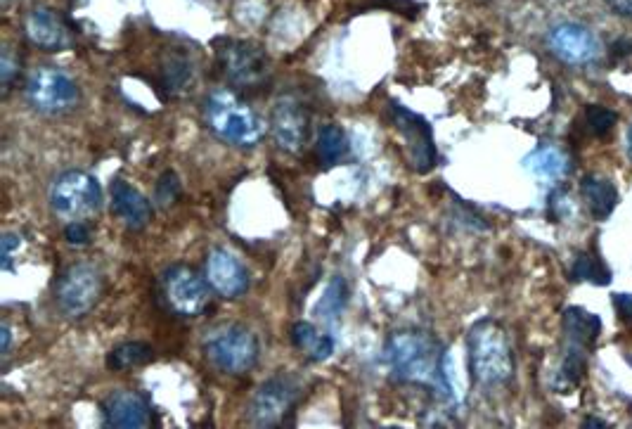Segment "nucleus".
Masks as SVG:
<instances>
[{"instance_id":"obj_1","label":"nucleus","mask_w":632,"mask_h":429,"mask_svg":"<svg viewBox=\"0 0 632 429\" xmlns=\"http://www.w3.org/2000/svg\"><path fill=\"white\" fill-rule=\"evenodd\" d=\"M386 361L398 382L429 384V387L450 392L448 382V358L441 344L427 332L401 330L391 335L386 344Z\"/></svg>"},{"instance_id":"obj_2","label":"nucleus","mask_w":632,"mask_h":429,"mask_svg":"<svg viewBox=\"0 0 632 429\" xmlns=\"http://www.w3.org/2000/svg\"><path fill=\"white\" fill-rule=\"evenodd\" d=\"M204 121L216 138L235 147H254L266 136V121L228 88L209 93L204 100Z\"/></svg>"},{"instance_id":"obj_3","label":"nucleus","mask_w":632,"mask_h":429,"mask_svg":"<svg viewBox=\"0 0 632 429\" xmlns=\"http://www.w3.org/2000/svg\"><path fill=\"white\" fill-rule=\"evenodd\" d=\"M469 366L483 387H500L512 380L514 356L505 328L495 320H479L469 332Z\"/></svg>"},{"instance_id":"obj_4","label":"nucleus","mask_w":632,"mask_h":429,"mask_svg":"<svg viewBox=\"0 0 632 429\" xmlns=\"http://www.w3.org/2000/svg\"><path fill=\"white\" fill-rule=\"evenodd\" d=\"M204 356L221 373L244 375L259 363V339L244 325L225 323L206 332L202 342Z\"/></svg>"},{"instance_id":"obj_5","label":"nucleus","mask_w":632,"mask_h":429,"mask_svg":"<svg viewBox=\"0 0 632 429\" xmlns=\"http://www.w3.org/2000/svg\"><path fill=\"white\" fill-rule=\"evenodd\" d=\"M50 207L67 221H83L98 214L102 207V188L98 178L86 171H64L50 185Z\"/></svg>"},{"instance_id":"obj_6","label":"nucleus","mask_w":632,"mask_h":429,"mask_svg":"<svg viewBox=\"0 0 632 429\" xmlns=\"http://www.w3.org/2000/svg\"><path fill=\"white\" fill-rule=\"evenodd\" d=\"M389 117L391 124L401 133L403 138V152L408 159L410 169L417 174H429L438 162V152L434 143V131H431L429 121L422 119L419 114L410 112L401 102H389Z\"/></svg>"},{"instance_id":"obj_7","label":"nucleus","mask_w":632,"mask_h":429,"mask_svg":"<svg viewBox=\"0 0 632 429\" xmlns=\"http://www.w3.org/2000/svg\"><path fill=\"white\" fill-rule=\"evenodd\" d=\"M27 100L36 112L64 114L81 102V88L57 67H38L29 74Z\"/></svg>"},{"instance_id":"obj_8","label":"nucleus","mask_w":632,"mask_h":429,"mask_svg":"<svg viewBox=\"0 0 632 429\" xmlns=\"http://www.w3.org/2000/svg\"><path fill=\"white\" fill-rule=\"evenodd\" d=\"M102 287H105V280H102L100 268L90 264L69 266L55 287L60 311L67 318H83L100 302Z\"/></svg>"},{"instance_id":"obj_9","label":"nucleus","mask_w":632,"mask_h":429,"mask_svg":"<svg viewBox=\"0 0 632 429\" xmlns=\"http://www.w3.org/2000/svg\"><path fill=\"white\" fill-rule=\"evenodd\" d=\"M218 64H221L225 79L232 86L251 88L266 81L270 72V62L259 46H251L244 41H225L218 48Z\"/></svg>"},{"instance_id":"obj_10","label":"nucleus","mask_w":632,"mask_h":429,"mask_svg":"<svg viewBox=\"0 0 632 429\" xmlns=\"http://www.w3.org/2000/svg\"><path fill=\"white\" fill-rule=\"evenodd\" d=\"M209 280L202 278L195 268L178 264L164 275L166 302L176 313L185 318L199 316L209 304Z\"/></svg>"},{"instance_id":"obj_11","label":"nucleus","mask_w":632,"mask_h":429,"mask_svg":"<svg viewBox=\"0 0 632 429\" xmlns=\"http://www.w3.org/2000/svg\"><path fill=\"white\" fill-rule=\"evenodd\" d=\"M299 399V382L289 375H275L261 384L251 401V422L259 427H270L285 422Z\"/></svg>"},{"instance_id":"obj_12","label":"nucleus","mask_w":632,"mask_h":429,"mask_svg":"<svg viewBox=\"0 0 632 429\" xmlns=\"http://www.w3.org/2000/svg\"><path fill=\"white\" fill-rule=\"evenodd\" d=\"M547 46L566 64H590L602 55L599 36L590 27L578 22L554 24L547 34Z\"/></svg>"},{"instance_id":"obj_13","label":"nucleus","mask_w":632,"mask_h":429,"mask_svg":"<svg viewBox=\"0 0 632 429\" xmlns=\"http://www.w3.org/2000/svg\"><path fill=\"white\" fill-rule=\"evenodd\" d=\"M564 330L566 339H569V349H566L564 358V377L571 384H576L585 370V351L595 344L599 335V320L583 309H569L564 318Z\"/></svg>"},{"instance_id":"obj_14","label":"nucleus","mask_w":632,"mask_h":429,"mask_svg":"<svg viewBox=\"0 0 632 429\" xmlns=\"http://www.w3.org/2000/svg\"><path fill=\"white\" fill-rule=\"evenodd\" d=\"M308 126H311V119L299 100L282 98L275 102L273 114H270V131L282 150L299 152L308 140Z\"/></svg>"},{"instance_id":"obj_15","label":"nucleus","mask_w":632,"mask_h":429,"mask_svg":"<svg viewBox=\"0 0 632 429\" xmlns=\"http://www.w3.org/2000/svg\"><path fill=\"white\" fill-rule=\"evenodd\" d=\"M206 280L223 299H237L249 290V273L228 249H211L206 256Z\"/></svg>"},{"instance_id":"obj_16","label":"nucleus","mask_w":632,"mask_h":429,"mask_svg":"<svg viewBox=\"0 0 632 429\" xmlns=\"http://www.w3.org/2000/svg\"><path fill=\"white\" fill-rule=\"evenodd\" d=\"M102 415L109 427L140 429L150 425V403L138 392H114L102 403Z\"/></svg>"},{"instance_id":"obj_17","label":"nucleus","mask_w":632,"mask_h":429,"mask_svg":"<svg viewBox=\"0 0 632 429\" xmlns=\"http://www.w3.org/2000/svg\"><path fill=\"white\" fill-rule=\"evenodd\" d=\"M112 209L128 230H143L152 221L150 200L121 178L112 183Z\"/></svg>"},{"instance_id":"obj_18","label":"nucleus","mask_w":632,"mask_h":429,"mask_svg":"<svg viewBox=\"0 0 632 429\" xmlns=\"http://www.w3.org/2000/svg\"><path fill=\"white\" fill-rule=\"evenodd\" d=\"M24 29H27L29 41L38 48L48 50V53H60V50L69 46L67 29H64L60 17L48 8L31 10L27 15V24H24Z\"/></svg>"},{"instance_id":"obj_19","label":"nucleus","mask_w":632,"mask_h":429,"mask_svg":"<svg viewBox=\"0 0 632 429\" xmlns=\"http://www.w3.org/2000/svg\"><path fill=\"white\" fill-rule=\"evenodd\" d=\"M583 197H585V202H588L590 214L595 216L597 221L609 219L611 211L616 209V202H618L616 185L611 183L609 178H602L597 174L583 178Z\"/></svg>"},{"instance_id":"obj_20","label":"nucleus","mask_w":632,"mask_h":429,"mask_svg":"<svg viewBox=\"0 0 632 429\" xmlns=\"http://www.w3.org/2000/svg\"><path fill=\"white\" fill-rule=\"evenodd\" d=\"M292 342L296 349L306 351L311 361H327L334 354V339L330 335H320L306 320L294 323Z\"/></svg>"},{"instance_id":"obj_21","label":"nucleus","mask_w":632,"mask_h":429,"mask_svg":"<svg viewBox=\"0 0 632 429\" xmlns=\"http://www.w3.org/2000/svg\"><path fill=\"white\" fill-rule=\"evenodd\" d=\"M524 166L535 176L547 178V181H557V178L566 174V157L564 152L557 150V147L545 145L533 150L531 155L524 159Z\"/></svg>"},{"instance_id":"obj_22","label":"nucleus","mask_w":632,"mask_h":429,"mask_svg":"<svg viewBox=\"0 0 632 429\" xmlns=\"http://www.w3.org/2000/svg\"><path fill=\"white\" fill-rule=\"evenodd\" d=\"M154 358V349L145 342H124L119 347L112 349V354L107 356V368L109 370H128L138 368L150 363Z\"/></svg>"},{"instance_id":"obj_23","label":"nucleus","mask_w":632,"mask_h":429,"mask_svg":"<svg viewBox=\"0 0 632 429\" xmlns=\"http://www.w3.org/2000/svg\"><path fill=\"white\" fill-rule=\"evenodd\" d=\"M346 304H348L346 278L344 275H334V278L330 280V285H327L325 294H322L315 313H318L325 323H334V320L341 318V311L346 309Z\"/></svg>"},{"instance_id":"obj_24","label":"nucleus","mask_w":632,"mask_h":429,"mask_svg":"<svg viewBox=\"0 0 632 429\" xmlns=\"http://www.w3.org/2000/svg\"><path fill=\"white\" fill-rule=\"evenodd\" d=\"M348 152V138L341 126H325L318 138V155L327 166H334L339 159H344Z\"/></svg>"},{"instance_id":"obj_25","label":"nucleus","mask_w":632,"mask_h":429,"mask_svg":"<svg viewBox=\"0 0 632 429\" xmlns=\"http://www.w3.org/2000/svg\"><path fill=\"white\" fill-rule=\"evenodd\" d=\"M190 74V62H187L185 57L173 55L164 64V86L169 88V91H180L187 83V79H190Z\"/></svg>"},{"instance_id":"obj_26","label":"nucleus","mask_w":632,"mask_h":429,"mask_svg":"<svg viewBox=\"0 0 632 429\" xmlns=\"http://www.w3.org/2000/svg\"><path fill=\"white\" fill-rule=\"evenodd\" d=\"M573 278L576 280H595V283H606L609 280V273L604 271L602 264L597 259H592L588 254H580L573 264Z\"/></svg>"},{"instance_id":"obj_27","label":"nucleus","mask_w":632,"mask_h":429,"mask_svg":"<svg viewBox=\"0 0 632 429\" xmlns=\"http://www.w3.org/2000/svg\"><path fill=\"white\" fill-rule=\"evenodd\" d=\"M178 195H180L178 176L173 174V171H164V174H161V178L157 181L154 197H157V202L161 204V207H171V204L178 200Z\"/></svg>"},{"instance_id":"obj_28","label":"nucleus","mask_w":632,"mask_h":429,"mask_svg":"<svg viewBox=\"0 0 632 429\" xmlns=\"http://www.w3.org/2000/svg\"><path fill=\"white\" fill-rule=\"evenodd\" d=\"M588 124L595 136H606L616 124V114L602 105H592L588 107Z\"/></svg>"},{"instance_id":"obj_29","label":"nucleus","mask_w":632,"mask_h":429,"mask_svg":"<svg viewBox=\"0 0 632 429\" xmlns=\"http://www.w3.org/2000/svg\"><path fill=\"white\" fill-rule=\"evenodd\" d=\"M64 238H67L69 245H88L90 242V228L83 221H72L67 228H64Z\"/></svg>"},{"instance_id":"obj_30","label":"nucleus","mask_w":632,"mask_h":429,"mask_svg":"<svg viewBox=\"0 0 632 429\" xmlns=\"http://www.w3.org/2000/svg\"><path fill=\"white\" fill-rule=\"evenodd\" d=\"M19 242H22V238H19V235H12V233H8L3 238V268H10L12 252H15V247H19Z\"/></svg>"},{"instance_id":"obj_31","label":"nucleus","mask_w":632,"mask_h":429,"mask_svg":"<svg viewBox=\"0 0 632 429\" xmlns=\"http://www.w3.org/2000/svg\"><path fill=\"white\" fill-rule=\"evenodd\" d=\"M611 10H616L618 15L623 17H632V0H606Z\"/></svg>"},{"instance_id":"obj_32","label":"nucleus","mask_w":632,"mask_h":429,"mask_svg":"<svg viewBox=\"0 0 632 429\" xmlns=\"http://www.w3.org/2000/svg\"><path fill=\"white\" fill-rule=\"evenodd\" d=\"M0 67H3V83L5 86H8L10 83V79H12V74H15V64H12V57H10V50H5L3 53V62H0Z\"/></svg>"},{"instance_id":"obj_33","label":"nucleus","mask_w":632,"mask_h":429,"mask_svg":"<svg viewBox=\"0 0 632 429\" xmlns=\"http://www.w3.org/2000/svg\"><path fill=\"white\" fill-rule=\"evenodd\" d=\"M0 337H3V354H8V351H10V328H8V323H3V328H0Z\"/></svg>"},{"instance_id":"obj_34","label":"nucleus","mask_w":632,"mask_h":429,"mask_svg":"<svg viewBox=\"0 0 632 429\" xmlns=\"http://www.w3.org/2000/svg\"><path fill=\"white\" fill-rule=\"evenodd\" d=\"M628 155H630V159H632V124H630V128H628Z\"/></svg>"}]
</instances>
